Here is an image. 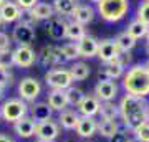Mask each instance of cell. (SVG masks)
<instances>
[{"mask_svg":"<svg viewBox=\"0 0 149 142\" xmlns=\"http://www.w3.org/2000/svg\"><path fill=\"white\" fill-rule=\"evenodd\" d=\"M119 117L123 124L133 132L136 127L149 121V101L146 98L126 94L119 101Z\"/></svg>","mask_w":149,"mask_h":142,"instance_id":"1","label":"cell"},{"mask_svg":"<svg viewBox=\"0 0 149 142\" xmlns=\"http://www.w3.org/2000/svg\"><path fill=\"white\" fill-rule=\"evenodd\" d=\"M123 88L126 94L148 98L149 96V69L144 64H133L123 76Z\"/></svg>","mask_w":149,"mask_h":142,"instance_id":"2","label":"cell"},{"mask_svg":"<svg viewBox=\"0 0 149 142\" xmlns=\"http://www.w3.org/2000/svg\"><path fill=\"white\" fill-rule=\"evenodd\" d=\"M98 13L106 21H119L129 10V0H100L98 3Z\"/></svg>","mask_w":149,"mask_h":142,"instance_id":"3","label":"cell"},{"mask_svg":"<svg viewBox=\"0 0 149 142\" xmlns=\"http://www.w3.org/2000/svg\"><path fill=\"white\" fill-rule=\"evenodd\" d=\"M30 112V106L28 103H25L20 98H10L2 103L0 106V114L3 117V121L15 124L17 121H20L23 117H27V114Z\"/></svg>","mask_w":149,"mask_h":142,"instance_id":"4","label":"cell"},{"mask_svg":"<svg viewBox=\"0 0 149 142\" xmlns=\"http://www.w3.org/2000/svg\"><path fill=\"white\" fill-rule=\"evenodd\" d=\"M45 83L52 88V89H61L66 91L73 84V78L70 69L65 68H52L45 73Z\"/></svg>","mask_w":149,"mask_h":142,"instance_id":"5","label":"cell"},{"mask_svg":"<svg viewBox=\"0 0 149 142\" xmlns=\"http://www.w3.org/2000/svg\"><path fill=\"white\" fill-rule=\"evenodd\" d=\"M42 93V84L37 78L32 76H25L20 79L18 83V94L20 99H23L25 103H33Z\"/></svg>","mask_w":149,"mask_h":142,"instance_id":"6","label":"cell"},{"mask_svg":"<svg viewBox=\"0 0 149 142\" xmlns=\"http://www.w3.org/2000/svg\"><path fill=\"white\" fill-rule=\"evenodd\" d=\"M61 134V127H60L58 121H55L53 117L48 121L38 122L37 129H35V136L40 141H47V142H55Z\"/></svg>","mask_w":149,"mask_h":142,"instance_id":"7","label":"cell"},{"mask_svg":"<svg viewBox=\"0 0 149 142\" xmlns=\"http://www.w3.org/2000/svg\"><path fill=\"white\" fill-rule=\"evenodd\" d=\"M37 61L43 68H53L60 63H65L66 60L61 55V50L58 46H43L42 51L37 55Z\"/></svg>","mask_w":149,"mask_h":142,"instance_id":"8","label":"cell"},{"mask_svg":"<svg viewBox=\"0 0 149 142\" xmlns=\"http://www.w3.org/2000/svg\"><path fill=\"white\" fill-rule=\"evenodd\" d=\"M118 91H119L118 84L114 83L113 79H106V78L100 79L95 86V96L101 101V103L114 101L118 98Z\"/></svg>","mask_w":149,"mask_h":142,"instance_id":"9","label":"cell"},{"mask_svg":"<svg viewBox=\"0 0 149 142\" xmlns=\"http://www.w3.org/2000/svg\"><path fill=\"white\" fill-rule=\"evenodd\" d=\"M12 58H13V66L30 68L37 61V53L32 46H17L12 51Z\"/></svg>","mask_w":149,"mask_h":142,"instance_id":"10","label":"cell"},{"mask_svg":"<svg viewBox=\"0 0 149 142\" xmlns=\"http://www.w3.org/2000/svg\"><path fill=\"white\" fill-rule=\"evenodd\" d=\"M100 107H101V101L95 94H86L76 111L80 112L81 117H95L100 114Z\"/></svg>","mask_w":149,"mask_h":142,"instance_id":"11","label":"cell"},{"mask_svg":"<svg viewBox=\"0 0 149 142\" xmlns=\"http://www.w3.org/2000/svg\"><path fill=\"white\" fill-rule=\"evenodd\" d=\"M119 48H118L116 42L111 40V38H106V40H103L100 42V46H98V58L101 60L103 63H108V61H113V60H116L119 56Z\"/></svg>","mask_w":149,"mask_h":142,"instance_id":"12","label":"cell"},{"mask_svg":"<svg viewBox=\"0 0 149 142\" xmlns=\"http://www.w3.org/2000/svg\"><path fill=\"white\" fill-rule=\"evenodd\" d=\"M12 37L18 43V46H30L32 42L35 40V30H33V26L17 23L15 28H13V35Z\"/></svg>","mask_w":149,"mask_h":142,"instance_id":"13","label":"cell"},{"mask_svg":"<svg viewBox=\"0 0 149 142\" xmlns=\"http://www.w3.org/2000/svg\"><path fill=\"white\" fill-rule=\"evenodd\" d=\"M74 131L81 139H91L98 134V121L95 117H81Z\"/></svg>","mask_w":149,"mask_h":142,"instance_id":"14","label":"cell"},{"mask_svg":"<svg viewBox=\"0 0 149 142\" xmlns=\"http://www.w3.org/2000/svg\"><path fill=\"white\" fill-rule=\"evenodd\" d=\"M98 46L100 42L91 35H86L78 42V50H80V58H93L98 55Z\"/></svg>","mask_w":149,"mask_h":142,"instance_id":"15","label":"cell"},{"mask_svg":"<svg viewBox=\"0 0 149 142\" xmlns=\"http://www.w3.org/2000/svg\"><path fill=\"white\" fill-rule=\"evenodd\" d=\"M81 116L78 111L74 109H65L60 112L58 116V124L61 129H65V131H74L76 129V126H78V122H80Z\"/></svg>","mask_w":149,"mask_h":142,"instance_id":"16","label":"cell"},{"mask_svg":"<svg viewBox=\"0 0 149 142\" xmlns=\"http://www.w3.org/2000/svg\"><path fill=\"white\" fill-rule=\"evenodd\" d=\"M20 15H22V8L12 0H7L5 3L0 7V20L3 23H13L20 18Z\"/></svg>","mask_w":149,"mask_h":142,"instance_id":"17","label":"cell"},{"mask_svg":"<svg viewBox=\"0 0 149 142\" xmlns=\"http://www.w3.org/2000/svg\"><path fill=\"white\" fill-rule=\"evenodd\" d=\"M66 28H68V23L63 18L53 17V18H50L47 25V33L53 40H63V38H66Z\"/></svg>","mask_w":149,"mask_h":142,"instance_id":"18","label":"cell"},{"mask_svg":"<svg viewBox=\"0 0 149 142\" xmlns=\"http://www.w3.org/2000/svg\"><path fill=\"white\" fill-rule=\"evenodd\" d=\"M30 117L37 124L48 121V119L53 117V109L48 106V103H35V104L30 106Z\"/></svg>","mask_w":149,"mask_h":142,"instance_id":"19","label":"cell"},{"mask_svg":"<svg viewBox=\"0 0 149 142\" xmlns=\"http://www.w3.org/2000/svg\"><path fill=\"white\" fill-rule=\"evenodd\" d=\"M35 129H37V122L32 121V117H23L13 124V132L22 139H28V137L35 136Z\"/></svg>","mask_w":149,"mask_h":142,"instance_id":"20","label":"cell"},{"mask_svg":"<svg viewBox=\"0 0 149 142\" xmlns=\"http://www.w3.org/2000/svg\"><path fill=\"white\" fill-rule=\"evenodd\" d=\"M48 106L52 107L53 111H58V112H61V111L68 109V99H66V93L61 89H52L50 93H48Z\"/></svg>","mask_w":149,"mask_h":142,"instance_id":"21","label":"cell"},{"mask_svg":"<svg viewBox=\"0 0 149 142\" xmlns=\"http://www.w3.org/2000/svg\"><path fill=\"white\" fill-rule=\"evenodd\" d=\"M71 17L74 18V21H78L81 25H88L95 20V8L91 5H86V3H81V5H76L74 12L71 13Z\"/></svg>","mask_w":149,"mask_h":142,"instance_id":"22","label":"cell"},{"mask_svg":"<svg viewBox=\"0 0 149 142\" xmlns=\"http://www.w3.org/2000/svg\"><path fill=\"white\" fill-rule=\"evenodd\" d=\"M124 66H123L118 60H113V61H108V63L103 64V74L106 79H119L121 76H124Z\"/></svg>","mask_w":149,"mask_h":142,"instance_id":"23","label":"cell"},{"mask_svg":"<svg viewBox=\"0 0 149 142\" xmlns=\"http://www.w3.org/2000/svg\"><path fill=\"white\" fill-rule=\"evenodd\" d=\"M98 116L101 119H104V121H118V117H119V106L114 104V101L101 103Z\"/></svg>","mask_w":149,"mask_h":142,"instance_id":"24","label":"cell"},{"mask_svg":"<svg viewBox=\"0 0 149 142\" xmlns=\"http://www.w3.org/2000/svg\"><path fill=\"white\" fill-rule=\"evenodd\" d=\"M32 13L37 20H50L55 17L53 5H50L47 2H38L37 5L32 8Z\"/></svg>","mask_w":149,"mask_h":142,"instance_id":"25","label":"cell"},{"mask_svg":"<svg viewBox=\"0 0 149 142\" xmlns=\"http://www.w3.org/2000/svg\"><path fill=\"white\" fill-rule=\"evenodd\" d=\"M70 73H71L73 81H83L91 74V69L85 61H74L70 68Z\"/></svg>","mask_w":149,"mask_h":142,"instance_id":"26","label":"cell"},{"mask_svg":"<svg viewBox=\"0 0 149 142\" xmlns=\"http://www.w3.org/2000/svg\"><path fill=\"white\" fill-rule=\"evenodd\" d=\"M83 37H86L85 25H81V23H78V21L68 23V28H66V38H68V40L78 43Z\"/></svg>","mask_w":149,"mask_h":142,"instance_id":"27","label":"cell"},{"mask_svg":"<svg viewBox=\"0 0 149 142\" xmlns=\"http://www.w3.org/2000/svg\"><path fill=\"white\" fill-rule=\"evenodd\" d=\"M114 42H116V45H118V48H119V51L121 53H129L134 46H136V40H134L128 32L119 33Z\"/></svg>","mask_w":149,"mask_h":142,"instance_id":"28","label":"cell"},{"mask_svg":"<svg viewBox=\"0 0 149 142\" xmlns=\"http://www.w3.org/2000/svg\"><path fill=\"white\" fill-rule=\"evenodd\" d=\"M118 131H119V124L116 121H104V119H100L98 121V134L100 136L109 139Z\"/></svg>","mask_w":149,"mask_h":142,"instance_id":"29","label":"cell"},{"mask_svg":"<svg viewBox=\"0 0 149 142\" xmlns=\"http://www.w3.org/2000/svg\"><path fill=\"white\" fill-rule=\"evenodd\" d=\"M78 5L76 0H53V10L60 15H71Z\"/></svg>","mask_w":149,"mask_h":142,"instance_id":"30","label":"cell"},{"mask_svg":"<svg viewBox=\"0 0 149 142\" xmlns=\"http://www.w3.org/2000/svg\"><path fill=\"white\" fill-rule=\"evenodd\" d=\"M66 93V99H68V104L73 106V107H78L80 103L85 99V91L81 88H74V86H70L68 89L65 91Z\"/></svg>","mask_w":149,"mask_h":142,"instance_id":"31","label":"cell"},{"mask_svg":"<svg viewBox=\"0 0 149 142\" xmlns=\"http://www.w3.org/2000/svg\"><path fill=\"white\" fill-rule=\"evenodd\" d=\"M126 32H128L134 40H139V38L146 37V33H148V25H144L141 20L136 18V20H133L128 25V30H126Z\"/></svg>","mask_w":149,"mask_h":142,"instance_id":"32","label":"cell"},{"mask_svg":"<svg viewBox=\"0 0 149 142\" xmlns=\"http://www.w3.org/2000/svg\"><path fill=\"white\" fill-rule=\"evenodd\" d=\"M60 50H61V55L65 56V60H66V61H74L76 58H80L78 43H74V42L65 43L63 46H60Z\"/></svg>","mask_w":149,"mask_h":142,"instance_id":"33","label":"cell"},{"mask_svg":"<svg viewBox=\"0 0 149 142\" xmlns=\"http://www.w3.org/2000/svg\"><path fill=\"white\" fill-rule=\"evenodd\" d=\"M134 137L138 139V141L141 142H149V121L144 122V124H141L139 127H136L133 131Z\"/></svg>","mask_w":149,"mask_h":142,"instance_id":"34","label":"cell"},{"mask_svg":"<svg viewBox=\"0 0 149 142\" xmlns=\"http://www.w3.org/2000/svg\"><path fill=\"white\" fill-rule=\"evenodd\" d=\"M13 66V58H12V51L5 50V51H0V68L3 69H10Z\"/></svg>","mask_w":149,"mask_h":142,"instance_id":"35","label":"cell"},{"mask_svg":"<svg viewBox=\"0 0 149 142\" xmlns=\"http://www.w3.org/2000/svg\"><path fill=\"white\" fill-rule=\"evenodd\" d=\"M37 21L38 20L33 17L32 10H22V15H20V18H18V23H22V25H28V26H35Z\"/></svg>","mask_w":149,"mask_h":142,"instance_id":"36","label":"cell"},{"mask_svg":"<svg viewBox=\"0 0 149 142\" xmlns=\"http://www.w3.org/2000/svg\"><path fill=\"white\" fill-rule=\"evenodd\" d=\"M12 83H13V74L10 73V69L0 68V88L5 89L7 86H10Z\"/></svg>","mask_w":149,"mask_h":142,"instance_id":"37","label":"cell"},{"mask_svg":"<svg viewBox=\"0 0 149 142\" xmlns=\"http://www.w3.org/2000/svg\"><path fill=\"white\" fill-rule=\"evenodd\" d=\"M138 20H141L144 25L149 26V2H144L138 8Z\"/></svg>","mask_w":149,"mask_h":142,"instance_id":"38","label":"cell"},{"mask_svg":"<svg viewBox=\"0 0 149 142\" xmlns=\"http://www.w3.org/2000/svg\"><path fill=\"white\" fill-rule=\"evenodd\" d=\"M108 141H109V142H128L129 137H128V134L123 131V129H119V131H118L116 134H113Z\"/></svg>","mask_w":149,"mask_h":142,"instance_id":"39","label":"cell"},{"mask_svg":"<svg viewBox=\"0 0 149 142\" xmlns=\"http://www.w3.org/2000/svg\"><path fill=\"white\" fill-rule=\"evenodd\" d=\"M15 3L20 7L22 10H32L33 7L38 3V0H15Z\"/></svg>","mask_w":149,"mask_h":142,"instance_id":"40","label":"cell"},{"mask_svg":"<svg viewBox=\"0 0 149 142\" xmlns=\"http://www.w3.org/2000/svg\"><path fill=\"white\" fill-rule=\"evenodd\" d=\"M10 37L7 33L0 32V51H5V50H10Z\"/></svg>","mask_w":149,"mask_h":142,"instance_id":"41","label":"cell"},{"mask_svg":"<svg viewBox=\"0 0 149 142\" xmlns=\"http://www.w3.org/2000/svg\"><path fill=\"white\" fill-rule=\"evenodd\" d=\"M116 60L123 64V66H124V68L131 64V55H129V53H119V56H118Z\"/></svg>","mask_w":149,"mask_h":142,"instance_id":"42","label":"cell"},{"mask_svg":"<svg viewBox=\"0 0 149 142\" xmlns=\"http://www.w3.org/2000/svg\"><path fill=\"white\" fill-rule=\"evenodd\" d=\"M0 142H15V141H13L10 136H7V134H3V132H0Z\"/></svg>","mask_w":149,"mask_h":142,"instance_id":"43","label":"cell"},{"mask_svg":"<svg viewBox=\"0 0 149 142\" xmlns=\"http://www.w3.org/2000/svg\"><path fill=\"white\" fill-rule=\"evenodd\" d=\"M128 142H141V141H138V139L133 136V137H129V141H128Z\"/></svg>","mask_w":149,"mask_h":142,"instance_id":"44","label":"cell"},{"mask_svg":"<svg viewBox=\"0 0 149 142\" xmlns=\"http://www.w3.org/2000/svg\"><path fill=\"white\" fill-rule=\"evenodd\" d=\"M3 91H5L3 88H0V101H2V98H3Z\"/></svg>","mask_w":149,"mask_h":142,"instance_id":"45","label":"cell"},{"mask_svg":"<svg viewBox=\"0 0 149 142\" xmlns=\"http://www.w3.org/2000/svg\"><path fill=\"white\" fill-rule=\"evenodd\" d=\"M146 40H148V46H149V26H148V33H146Z\"/></svg>","mask_w":149,"mask_h":142,"instance_id":"46","label":"cell"},{"mask_svg":"<svg viewBox=\"0 0 149 142\" xmlns=\"http://www.w3.org/2000/svg\"><path fill=\"white\" fill-rule=\"evenodd\" d=\"M5 2H7V0H0V7L3 5V3H5Z\"/></svg>","mask_w":149,"mask_h":142,"instance_id":"47","label":"cell"},{"mask_svg":"<svg viewBox=\"0 0 149 142\" xmlns=\"http://www.w3.org/2000/svg\"><path fill=\"white\" fill-rule=\"evenodd\" d=\"M144 66H146V68L149 69V60H148V61H146V64H144Z\"/></svg>","mask_w":149,"mask_h":142,"instance_id":"48","label":"cell"},{"mask_svg":"<svg viewBox=\"0 0 149 142\" xmlns=\"http://www.w3.org/2000/svg\"><path fill=\"white\" fill-rule=\"evenodd\" d=\"M35 142H47V141H40V139H37V141H35Z\"/></svg>","mask_w":149,"mask_h":142,"instance_id":"49","label":"cell"},{"mask_svg":"<svg viewBox=\"0 0 149 142\" xmlns=\"http://www.w3.org/2000/svg\"><path fill=\"white\" fill-rule=\"evenodd\" d=\"M91 2H96V3H98V2H100V0H91Z\"/></svg>","mask_w":149,"mask_h":142,"instance_id":"50","label":"cell"},{"mask_svg":"<svg viewBox=\"0 0 149 142\" xmlns=\"http://www.w3.org/2000/svg\"><path fill=\"white\" fill-rule=\"evenodd\" d=\"M2 23H3V21H2V20H0V28H2Z\"/></svg>","mask_w":149,"mask_h":142,"instance_id":"51","label":"cell"},{"mask_svg":"<svg viewBox=\"0 0 149 142\" xmlns=\"http://www.w3.org/2000/svg\"><path fill=\"white\" fill-rule=\"evenodd\" d=\"M0 117H2V114H0Z\"/></svg>","mask_w":149,"mask_h":142,"instance_id":"52","label":"cell"},{"mask_svg":"<svg viewBox=\"0 0 149 142\" xmlns=\"http://www.w3.org/2000/svg\"><path fill=\"white\" fill-rule=\"evenodd\" d=\"M146 2H149V0H146Z\"/></svg>","mask_w":149,"mask_h":142,"instance_id":"53","label":"cell"}]
</instances>
